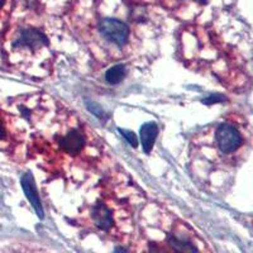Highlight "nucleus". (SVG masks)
Returning <instances> with one entry per match:
<instances>
[{
    "label": "nucleus",
    "instance_id": "8",
    "mask_svg": "<svg viewBox=\"0 0 253 253\" xmlns=\"http://www.w3.org/2000/svg\"><path fill=\"white\" fill-rule=\"evenodd\" d=\"M158 135V126L157 124L151 122V123H146L142 126L141 132H139V137H141L142 148H143L146 155H150L152 151L153 146L156 143Z\"/></svg>",
    "mask_w": 253,
    "mask_h": 253
},
{
    "label": "nucleus",
    "instance_id": "7",
    "mask_svg": "<svg viewBox=\"0 0 253 253\" xmlns=\"http://www.w3.org/2000/svg\"><path fill=\"white\" fill-rule=\"evenodd\" d=\"M22 187H23L24 194H26V196L28 198L29 202H31V204L35 208L37 215L40 216L41 219H43V209H42V204H41L40 196H38L37 193L35 177H33V175H32L31 172L24 173L23 177H22Z\"/></svg>",
    "mask_w": 253,
    "mask_h": 253
},
{
    "label": "nucleus",
    "instance_id": "1",
    "mask_svg": "<svg viewBox=\"0 0 253 253\" xmlns=\"http://www.w3.org/2000/svg\"><path fill=\"white\" fill-rule=\"evenodd\" d=\"M155 5L151 0H75L66 15L95 57L121 63L157 37L161 22Z\"/></svg>",
    "mask_w": 253,
    "mask_h": 253
},
{
    "label": "nucleus",
    "instance_id": "4",
    "mask_svg": "<svg viewBox=\"0 0 253 253\" xmlns=\"http://www.w3.org/2000/svg\"><path fill=\"white\" fill-rule=\"evenodd\" d=\"M248 144V130L238 118L227 117L208 126L191 141V166L209 164L210 167H233Z\"/></svg>",
    "mask_w": 253,
    "mask_h": 253
},
{
    "label": "nucleus",
    "instance_id": "12",
    "mask_svg": "<svg viewBox=\"0 0 253 253\" xmlns=\"http://www.w3.org/2000/svg\"><path fill=\"white\" fill-rule=\"evenodd\" d=\"M114 253H128V251H126V248H117V250L114 251Z\"/></svg>",
    "mask_w": 253,
    "mask_h": 253
},
{
    "label": "nucleus",
    "instance_id": "9",
    "mask_svg": "<svg viewBox=\"0 0 253 253\" xmlns=\"http://www.w3.org/2000/svg\"><path fill=\"white\" fill-rule=\"evenodd\" d=\"M126 76V65L124 63H115L112 67H109L105 74V80L110 85H117L122 83Z\"/></svg>",
    "mask_w": 253,
    "mask_h": 253
},
{
    "label": "nucleus",
    "instance_id": "11",
    "mask_svg": "<svg viewBox=\"0 0 253 253\" xmlns=\"http://www.w3.org/2000/svg\"><path fill=\"white\" fill-rule=\"evenodd\" d=\"M119 132L124 135V138L129 142V143L132 144L134 148H137V147H138V139H137V137H135L134 133L130 132V130H124V129H119Z\"/></svg>",
    "mask_w": 253,
    "mask_h": 253
},
{
    "label": "nucleus",
    "instance_id": "5",
    "mask_svg": "<svg viewBox=\"0 0 253 253\" xmlns=\"http://www.w3.org/2000/svg\"><path fill=\"white\" fill-rule=\"evenodd\" d=\"M58 101L44 92L20 95L10 100L8 108L29 129L36 130L53 117Z\"/></svg>",
    "mask_w": 253,
    "mask_h": 253
},
{
    "label": "nucleus",
    "instance_id": "3",
    "mask_svg": "<svg viewBox=\"0 0 253 253\" xmlns=\"http://www.w3.org/2000/svg\"><path fill=\"white\" fill-rule=\"evenodd\" d=\"M3 48L10 66L33 79H46L53 71L55 52L47 24L36 12L15 18L4 32Z\"/></svg>",
    "mask_w": 253,
    "mask_h": 253
},
{
    "label": "nucleus",
    "instance_id": "10",
    "mask_svg": "<svg viewBox=\"0 0 253 253\" xmlns=\"http://www.w3.org/2000/svg\"><path fill=\"white\" fill-rule=\"evenodd\" d=\"M14 0H0V32H5L12 18Z\"/></svg>",
    "mask_w": 253,
    "mask_h": 253
},
{
    "label": "nucleus",
    "instance_id": "2",
    "mask_svg": "<svg viewBox=\"0 0 253 253\" xmlns=\"http://www.w3.org/2000/svg\"><path fill=\"white\" fill-rule=\"evenodd\" d=\"M26 155L49 176L69 182L92 177L109 160L108 147L100 137L60 103L53 117L29 134Z\"/></svg>",
    "mask_w": 253,
    "mask_h": 253
},
{
    "label": "nucleus",
    "instance_id": "6",
    "mask_svg": "<svg viewBox=\"0 0 253 253\" xmlns=\"http://www.w3.org/2000/svg\"><path fill=\"white\" fill-rule=\"evenodd\" d=\"M153 4L189 23H198L200 15L204 14L213 0H151Z\"/></svg>",
    "mask_w": 253,
    "mask_h": 253
}]
</instances>
